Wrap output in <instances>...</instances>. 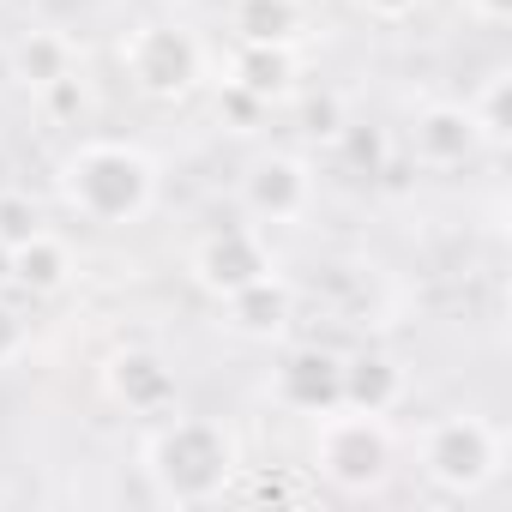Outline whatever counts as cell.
I'll return each instance as SVG.
<instances>
[{
	"label": "cell",
	"mask_w": 512,
	"mask_h": 512,
	"mask_svg": "<svg viewBox=\"0 0 512 512\" xmlns=\"http://www.w3.org/2000/svg\"><path fill=\"white\" fill-rule=\"evenodd\" d=\"M55 193L79 223L127 229L157 205V157L133 139H79L55 163Z\"/></svg>",
	"instance_id": "obj_1"
},
{
	"label": "cell",
	"mask_w": 512,
	"mask_h": 512,
	"mask_svg": "<svg viewBox=\"0 0 512 512\" xmlns=\"http://www.w3.org/2000/svg\"><path fill=\"white\" fill-rule=\"evenodd\" d=\"M139 464L157 488V500L169 506H217L229 488H235V470H241V452H235V434L211 416H157L145 446H139Z\"/></svg>",
	"instance_id": "obj_2"
},
{
	"label": "cell",
	"mask_w": 512,
	"mask_h": 512,
	"mask_svg": "<svg viewBox=\"0 0 512 512\" xmlns=\"http://www.w3.org/2000/svg\"><path fill=\"white\" fill-rule=\"evenodd\" d=\"M308 464H314L338 494H374V488H386V476H392V464H398V434H392V422L374 416V410L332 404V410L314 416Z\"/></svg>",
	"instance_id": "obj_3"
},
{
	"label": "cell",
	"mask_w": 512,
	"mask_h": 512,
	"mask_svg": "<svg viewBox=\"0 0 512 512\" xmlns=\"http://www.w3.org/2000/svg\"><path fill=\"white\" fill-rule=\"evenodd\" d=\"M416 464L422 476L464 500V494H482L500 470H506V428L488 422V416H470V410H452V416H434L422 434H416Z\"/></svg>",
	"instance_id": "obj_4"
},
{
	"label": "cell",
	"mask_w": 512,
	"mask_h": 512,
	"mask_svg": "<svg viewBox=\"0 0 512 512\" xmlns=\"http://www.w3.org/2000/svg\"><path fill=\"white\" fill-rule=\"evenodd\" d=\"M121 73L139 97L151 103H181L199 91V79L211 73V55L205 43L187 31V25H169V19H145L121 37Z\"/></svg>",
	"instance_id": "obj_5"
},
{
	"label": "cell",
	"mask_w": 512,
	"mask_h": 512,
	"mask_svg": "<svg viewBox=\"0 0 512 512\" xmlns=\"http://www.w3.org/2000/svg\"><path fill=\"white\" fill-rule=\"evenodd\" d=\"M193 284L211 296V302H229L235 290L260 284L278 272V253H272V229H260L253 217H235V223H217L193 241V260H187Z\"/></svg>",
	"instance_id": "obj_6"
},
{
	"label": "cell",
	"mask_w": 512,
	"mask_h": 512,
	"mask_svg": "<svg viewBox=\"0 0 512 512\" xmlns=\"http://www.w3.org/2000/svg\"><path fill=\"white\" fill-rule=\"evenodd\" d=\"M314 199H320V181H314V163L302 151H266V157H253L247 175H241V211L260 229L308 223Z\"/></svg>",
	"instance_id": "obj_7"
},
{
	"label": "cell",
	"mask_w": 512,
	"mask_h": 512,
	"mask_svg": "<svg viewBox=\"0 0 512 512\" xmlns=\"http://www.w3.org/2000/svg\"><path fill=\"white\" fill-rule=\"evenodd\" d=\"M404 151L416 169H464L488 151L470 103H452V97H434L410 115V133H404Z\"/></svg>",
	"instance_id": "obj_8"
},
{
	"label": "cell",
	"mask_w": 512,
	"mask_h": 512,
	"mask_svg": "<svg viewBox=\"0 0 512 512\" xmlns=\"http://www.w3.org/2000/svg\"><path fill=\"white\" fill-rule=\"evenodd\" d=\"M266 392H272V404H278V410H290V416H308V422H314L320 410L344 404V356H338V350H326V344H302V350L278 356V368H272Z\"/></svg>",
	"instance_id": "obj_9"
},
{
	"label": "cell",
	"mask_w": 512,
	"mask_h": 512,
	"mask_svg": "<svg viewBox=\"0 0 512 512\" xmlns=\"http://www.w3.org/2000/svg\"><path fill=\"white\" fill-rule=\"evenodd\" d=\"M103 392H109L127 416H145V422L181 410V380H175V368H169L157 350H145V344H127V350H115V356L103 362Z\"/></svg>",
	"instance_id": "obj_10"
},
{
	"label": "cell",
	"mask_w": 512,
	"mask_h": 512,
	"mask_svg": "<svg viewBox=\"0 0 512 512\" xmlns=\"http://www.w3.org/2000/svg\"><path fill=\"white\" fill-rule=\"evenodd\" d=\"M223 85L260 97L266 109L290 103L302 91V49L296 43H235L223 55Z\"/></svg>",
	"instance_id": "obj_11"
},
{
	"label": "cell",
	"mask_w": 512,
	"mask_h": 512,
	"mask_svg": "<svg viewBox=\"0 0 512 512\" xmlns=\"http://www.w3.org/2000/svg\"><path fill=\"white\" fill-rule=\"evenodd\" d=\"M223 314H229V332H235V338L272 344V338H284L290 320H296V290L284 284V272H272V278H260V284L235 290V296L223 302Z\"/></svg>",
	"instance_id": "obj_12"
},
{
	"label": "cell",
	"mask_w": 512,
	"mask_h": 512,
	"mask_svg": "<svg viewBox=\"0 0 512 512\" xmlns=\"http://www.w3.org/2000/svg\"><path fill=\"white\" fill-rule=\"evenodd\" d=\"M410 392V374L398 356L386 350H362V356H344V404L350 410H374V416H392Z\"/></svg>",
	"instance_id": "obj_13"
},
{
	"label": "cell",
	"mask_w": 512,
	"mask_h": 512,
	"mask_svg": "<svg viewBox=\"0 0 512 512\" xmlns=\"http://www.w3.org/2000/svg\"><path fill=\"white\" fill-rule=\"evenodd\" d=\"M73 247H67V235H55V229H37L31 241H19L13 247V284L19 290H31V296H61L67 284H73Z\"/></svg>",
	"instance_id": "obj_14"
},
{
	"label": "cell",
	"mask_w": 512,
	"mask_h": 512,
	"mask_svg": "<svg viewBox=\"0 0 512 512\" xmlns=\"http://www.w3.org/2000/svg\"><path fill=\"white\" fill-rule=\"evenodd\" d=\"M235 43H296L308 37V0H229Z\"/></svg>",
	"instance_id": "obj_15"
},
{
	"label": "cell",
	"mask_w": 512,
	"mask_h": 512,
	"mask_svg": "<svg viewBox=\"0 0 512 512\" xmlns=\"http://www.w3.org/2000/svg\"><path fill=\"white\" fill-rule=\"evenodd\" d=\"M7 67H13V79H19L25 91H43V85L67 79V73H79V49H73L67 31H25V37L13 43Z\"/></svg>",
	"instance_id": "obj_16"
},
{
	"label": "cell",
	"mask_w": 512,
	"mask_h": 512,
	"mask_svg": "<svg viewBox=\"0 0 512 512\" xmlns=\"http://www.w3.org/2000/svg\"><path fill=\"white\" fill-rule=\"evenodd\" d=\"M506 97H512V73H506V67H494V73L482 79V91L470 97V115H476V127H482L488 151H500V145H506Z\"/></svg>",
	"instance_id": "obj_17"
},
{
	"label": "cell",
	"mask_w": 512,
	"mask_h": 512,
	"mask_svg": "<svg viewBox=\"0 0 512 512\" xmlns=\"http://www.w3.org/2000/svg\"><path fill=\"white\" fill-rule=\"evenodd\" d=\"M37 229H49V223H43V205H37L31 193H19V187H0V241L19 247V241H31Z\"/></svg>",
	"instance_id": "obj_18"
},
{
	"label": "cell",
	"mask_w": 512,
	"mask_h": 512,
	"mask_svg": "<svg viewBox=\"0 0 512 512\" xmlns=\"http://www.w3.org/2000/svg\"><path fill=\"white\" fill-rule=\"evenodd\" d=\"M37 97H43V115H49V121H67V127H79V121L91 115V85H85V73H67V79L43 85Z\"/></svg>",
	"instance_id": "obj_19"
},
{
	"label": "cell",
	"mask_w": 512,
	"mask_h": 512,
	"mask_svg": "<svg viewBox=\"0 0 512 512\" xmlns=\"http://www.w3.org/2000/svg\"><path fill=\"white\" fill-rule=\"evenodd\" d=\"M344 127H350V115H344V103H338L332 91H320V97H302V133H308V139H326V145H332Z\"/></svg>",
	"instance_id": "obj_20"
},
{
	"label": "cell",
	"mask_w": 512,
	"mask_h": 512,
	"mask_svg": "<svg viewBox=\"0 0 512 512\" xmlns=\"http://www.w3.org/2000/svg\"><path fill=\"white\" fill-rule=\"evenodd\" d=\"M332 145H338L344 157H356V163H362L368 175H380V169L392 163V145H386L380 133H368V127H356V121H350V127H344V133H338Z\"/></svg>",
	"instance_id": "obj_21"
},
{
	"label": "cell",
	"mask_w": 512,
	"mask_h": 512,
	"mask_svg": "<svg viewBox=\"0 0 512 512\" xmlns=\"http://www.w3.org/2000/svg\"><path fill=\"white\" fill-rule=\"evenodd\" d=\"M25 344H31V320H25L19 308L0 302V368H13V362L25 356Z\"/></svg>",
	"instance_id": "obj_22"
},
{
	"label": "cell",
	"mask_w": 512,
	"mask_h": 512,
	"mask_svg": "<svg viewBox=\"0 0 512 512\" xmlns=\"http://www.w3.org/2000/svg\"><path fill=\"white\" fill-rule=\"evenodd\" d=\"M217 109H229V115H235V133H253V127L272 115L260 97H247V91H235V85H223V91H217Z\"/></svg>",
	"instance_id": "obj_23"
},
{
	"label": "cell",
	"mask_w": 512,
	"mask_h": 512,
	"mask_svg": "<svg viewBox=\"0 0 512 512\" xmlns=\"http://www.w3.org/2000/svg\"><path fill=\"white\" fill-rule=\"evenodd\" d=\"M356 13H368L374 25H404V19H416L428 0H350Z\"/></svg>",
	"instance_id": "obj_24"
},
{
	"label": "cell",
	"mask_w": 512,
	"mask_h": 512,
	"mask_svg": "<svg viewBox=\"0 0 512 512\" xmlns=\"http://www.w3.org/2000/svg\"><path fill=\"white\" fill-rule=\"evenodd\" d=\"M458 7H464L476 25H488V31H500V25L512 19V0H458Z\"/></svg>",
	"instance_id": "obj_25"
},
{
	"label": "cell",
	"mask_w": 512,
	"mask_h": 512,
	"mask_svg": "<svg viewBox=\"0 0 512 512\" xmlns=\"http://www.w3.org/2000/svg\"><path fill=\"white\" fill-rule=\"evenodd\" d=\"M7 284H13V247L0 241V290H7Z\"/></svg>",
	"instance_id": "obj_26"
}]
</instances>
